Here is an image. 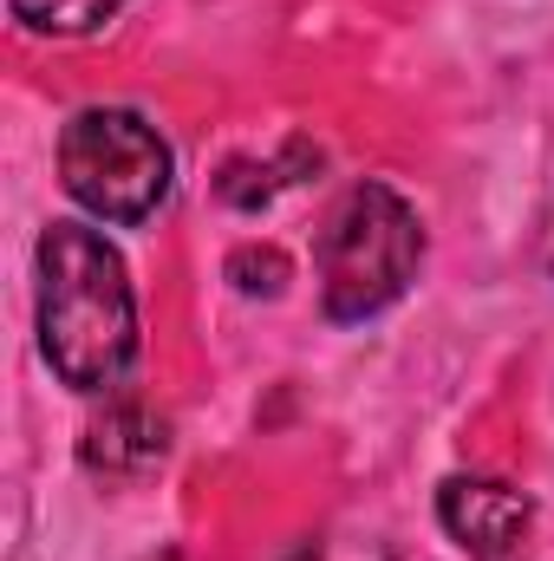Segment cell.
<instances>
[{
    "mask_svg": "<svg viewBox=\"0 0 554 561\" xmlns=\"http://www.w3.org/2000/svg\"><path fill=\"white\" fill-rule=\"evenodd\" d=\"M39 353L72 392H112L138 359L125 255L85 222H53L39 236Z\"/></svg>",
    "mask_w": 554,
    "mask_h": 561,
    "instance_id": "obj_1",
    "label": "cell"
},
{
    "mask_svg": "<svg viewBox=\"0 0 554 561\" xmlns=\"http://www.w3.org/2000/svg\"><path fill=\"white\" fill-rule=\"evenodd\" d=\"M424 262L417 209L385 183H353L320 229L313 268H320V307L326 320H372L385 313Z\"/></svg>",
    "mask_w": 554,
    "mask_h": 561,
    "instance_id": "obj_2",
    "label": "cell"
},
{
    "mask_svg": "<svg viewBox=\"0 0 554 561\" xmlns=\"http://www.w3.org/2000/svg\"><path fill=\"white\" fill-rule=\"evenodd\" d=\"M170 176H176L170 144L157 138L150 118L125 105H92L59 131V183L99 222L131 229L143 216H157V203L170 196Z\"/></svg>",
    "mask_w": 554,
    "mask_h": 561,
    "instance_id": "obj_3",
    "label": "cell"
},
{
    "mask_svg": "<svg viewBox=\"0 0 554 561\" xmlns=\"http://www.w3.org/2000/svg\"><path fill=\"white\" fill-rule=\"evenodd\" d=\"M437 516L443 529L463 542L470 561H529V529H535V503L496 477H450L437 490Z\"/></svg>",
    "mask_w": 554,
    "mask_h": 561,
    "instance_id": "obj_4",
    "label": "cell"
},
{
    "mask_svg": "<svg viewBox=\"0 0 554 561\" xmlns=\"http://www.w3.org/2000/svg\"><path fill=\"white\" fill-rule=\"evenodd\" d=\"M163 450H170V424L157 419L150 405H138V399H112L99 419L85 424V437H79V463L92 477H112V483L157 470Z\"/></svg>",
    "mask_w": 554,
    "mask_h": 561,
    "instance_id": "obj_5",
    "label": "cell"
},
{
    "mask_svg": "<svg viewBox=\"0 0 554 561\" xmlns=\"http://www.w3.org/2000/svg\"><path fill=\"white\" fill-rule=\"evenodd\" d=\"M118 7H125V0H13V20H20L26 33H59V39H72V33H99Z\"/></svg>",
    "mask_w": 554,
    "mask_h": 561,
    "instance_id": "obj_6",
    "label": "cell"
}]
</instances>
